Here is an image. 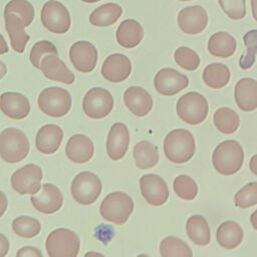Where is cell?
Listing matches in <instances>:
<instances>
[{"mask_svg": "<svg viewBox=\"0 0 257 257\" xmlns=\"http://www.w3.org/2000/svg\"><path fill=\"white\" fill-rule=\"evenodd\" d=\"M113 107L111 93L102 87L89 89L82 100L84 113L91 118H102L107 116Z\"/></svg>", "mask_w": 257, "mask_h": 257, "instance_id": "11", "label": "cell"}, {"mask_svg": "<svg viewBox=\"0 0 257 257\" xmlns=\"http://www.w3.org/2000/svg\"><path fill=\"white\" fill-rule=\"evenodd\" d=\"M195 139L187 130H174L170 132L164 141V153L167 159L175 164L188 162L195 154Z\"/></svg>", "mask_w": 257, "mask_h": 257, "instance_id": "3", "label": "cell"}, {"mask_svg": "<svg viewBox=\"0 0 257 257\" xmlns=\"http://www.w3.org/2000/svg\"><path fill=\"white\" fill-rule=\"evenodd\" d=\"M69 59L80 72H90L97 62V50L88 41H77L69 49Z\"/></svg>", "mask_w": 257, "mask_h": 257, "instance_id": "16", "label": "cell"}, {"mask_svg": "<svg viewBox=\"0 0 257 257\" xmlns=\"http://www.w3.org/2000/svg\"><path fill=\"white\" fill-rule=\"evenodd\" d=\"M174 58L176 63L186 70H195L200 65V57L197 52L187 46L179 47L175 51Z\"/></svg>", "mask_w": 257, "mask_h": 257, "instance_id": "38", "label": "cell"}, {"mask_svg": "<svg viewBox=\"0 0 257 257\" xmlns=\"http://www.w3.org/2000/svg\"><path fill=\"white\" fill-rule=\"evenodd\" d=\"M243 230L234 221H225L217 229L216 239L218 244L225 249H234L243 241Z\"/></svg>", "mask_w": 257, "mask_h": 257, "instance_id": "27", "label": "cell"}, {"mask_svg": "<svg viewBox=\"0 0 257 257\" xmlns=\"http://www.w3.org/2000/svg\"><path fill=\"white\" fill-rule=\"evenodd\" d=\"M179 1H192V0H179Z\"/></svg>", "mask_w": 257, "mask_h": 257, "instance_id": "52", "label": "cell"}, {"mask_svg": "<svg viewBox=\"0 0 257 257\" xmlns=\"http://www.w3.org/2000/svg\"><path fill=\"white\" fill-rule=\"evenodd\" d=\"M203 80L211 88H222L230 80V70L220 62L208 64L203 71Z\"/></svg>", "mask_w": 257, "mask_h": 257, "instance_id": "32", "label": "cell"}, {"mask_svg": "<svg viewBox=\"0 0 257 257\" xmlns=\"http://www.w3.org/2000/svg\"><path fill=\"white\" fill-rule=\"evenodd\" d=\"M29 153V142L25 134L15 127H8L0 134V157L9 164L24 160Z\"/></svg>", "mask_w": 257, "mask_h": 257, "instance_id": "4", "label": "cell"}, {"mask_svg": "<svg viewBox=\"0 0 257 257\" xmlns=\"http://www.w3.org/2000/svg\"><path fill=\"white\" fill-rule=\"evenodd\" d=\"M0 109L10 118L22 119L29 114L30 103L23 94L9 91L1 94Z\"/></svg>", "mask_w": 257, "mask_h": 257, "instance_id": "21", "label": "cell"}, {"mask_svg": "<svg viewBox=\"0 0 257 257\" xmlns=\"http://www.w3.org/2000/svg\"><path fill=\"white\" fill-rule=\"evenodd\" d=\"M123 101L131 112L137 116L147 115L153 107L151 94L141 86H131L123 93Z\"/></svg>", "mask_w": 257, "mask_h": 257, "instance_id": "22", "label": "cell"}, {"mask_svg": "<svg viewBox=\"0 0 257 257\" xmlns=\"http://www.w3.org/2000/svg\"><path fill=\"white\" fill-rule=\"evenodd\" d=\"M179 28L187 34L195 35L201 33L208 24L206 10L200 5H193L183 8L178 14Z\"/></svg>", "mask_w": 257, "mask_h": 257, "instance_id": "15", "label": "cell"}, {"mask_svg": "<svg viewBox=\"0 0 257 257\" xmlns=\"http://www.w3.org/2000/svg\"><path fill=\"white\" fill-rule=\"evenodd\" d=\"M132 71V63L127 56L120 53L110 54L105 58L101 66V75L110 82L125 80Z\"/></svg>", "mask_w": 257, "mask_h": 257, "instance_id": "17", "label": "cell"}, {"mask_svg": "<svg viewBox=\"0 0 257 257\" xmlns=\"http://www.w3.org/2000/svg\"><path fill=\"white\" fill-rule=\"evenodd\" d=\"M213 121L216 128L226 135L235 133L240 124L239 115L235 110L229 107L218 108L214 113Z\"/></svg>", "mask_w": 257, "mask_h": 257, "instance_id": "33", "label": "cell"}, {"mask_svg": "<svg viewBox=\"0 0 257 257\" xmlns=\"http://www.w3.org/2000/svg\"><path fill=\"white\" fill-rule=\"evenodd\" d=\"M41 22L52 33L63 34L70 28V14L67 8L60 2L49 0L41 9Z\"/></svg>", "mask_w": 257, "mask_h": 257, "instance_id": "10", "label": "cell"}, {"mask_svg": "<svg viewBox=\"0 0 257 257\" xmlns=\"http://www.w3.org/2000/svg\"><path fill=\"white\" fill-rule=\"evenodd\" d=\"M38 106L40 110L53 117L65 115L71 107L70 93L61 87L44 88L38 95Z\"/></svg>", "mask_w": 257, "mask_h": 257, "instance_id": "8", "label": "cell"}, {"mask_svg": "<svg viewBox=\"0 0 257 257\" xmlns=\"http://www.w3.org/2000/svg\"><path fill=\"white\" fill-rule=\"evenodd\" d=\"M122 13V8L116 3H106L95 8L89 15V22L98 27L114 24Z\"/></svg>", "mask_w": 257, "mask_h": 257, "instance_id": "30", "label": "cell"}, {"mask_svg": "<svg viewBox=\"0 0 257 257\" xmlns=\"http://www.w3.org/2000/svg\"><path fill=\"white\" fill-rule=\"evenodd\" d=\"M186 232L189 239L198 246H206L210 243V227L205 218L200 215H193L187 220Z\"/></svg>", "mask_w": 257, "mask_h": 257, "instance_id": "29", "label": "cell"}, {"mask_svg": "<svg viewBox=\"0 0 257 257\" xmlns=\"http://www.w3.org/2000/svg\"><path fill=\"white\" fill-rule=\"evenodd\" d=\"M90 255H97V256H101V254L99 253H95V252H88L85 254V256H90Z\"/></svg>", "mask_w": 257, "mask_h": 257, "instance_id": "50", "label": "cell"}, {"mask_svg": "<svg viewBox=\"0 0 257 257\" xmlns=\"http://www.w3.org/2000/svg\"><path fill=\"white\" fill-rule=\"evenodd\" d=\"M13 231L22 238H33L40 233L41 225L38 220L28 217L20 216L12 222Z\"/></svg>", "mask_w": 257, "mask_h": 257, "instance_id": "35", "label": "cell"}, {"mask_svg": "<svg viewBox=\"0 0 257 257\" xmlns=\"http://www.w3.org/2000/svg\"><path fill=\"white\" fill-rule=\"evenodd\" d=\"M235 205L246 209L257 204V182H251L240 189L234 196Z\"/></svg>", "mask_w": 257, "mask_h": 257, "instance_id": "39", "label": "cell"}, {"mask_svg": "<svg viewBox=\"0 0 257 257\" xmlns=\"http://www.w3.org/2000/svg\"><path fill=\"white\" fill-rule=\"evenodd\" d=\"M34 19V7L27 0H11L4 8L5 28L14 51L22 53L29 40L25 27Z\"/></svg>", "mask_w": 257, "mask_h": 257, "instance_id": "1", "label": "cell"}, {"mask_svg": "<svg viewBox=\"0 0 257 257\" xmlns=\"http://www.w3.org/2000/svg\"><path fill=\"white\" fill-rule=\"evenodd\" d=\"M99 178L91 172H81L73 179L70 187L72 198L81 205L93 204L101 193Z\"/></svg>", "mask_w": 257, "mask_h": 257, "instance_id": "9", "label": "cell"}, {"mask_svg": "<svg viewBox=\"0 0 257 257\" xmlns=\"http://www.w3.org/2000/svg\"><path fill=\"white\" fill-rule=\"evenodd\" d=\"M225 14L233 19L240 20L246 15V0H218Z\"/></svg>", "mask_w": 257, "mask_h": 257, "instance_id": "41", "label": "cell"}, {"mask_svg": "<svg viewBox=\"0 0 257 257\" xmlns=\"http://www.w3.org/2000/svg\"><path fill=\"white\" fill-rule=\"evenodd\" d=\"M234 97L239 108L244 111L257 108V81L250 77L241 78L235 85Z\"/></svg>", "mask_w": 257, "mask_h": 257, "instance_id": "24", "label": "cell"}, {"mask_svg": "<svg viewBox=\"0 0 257 257\" xmlns=\"http://www.w3.org/2000/svg\"><path fill=\"white\" fill-rule=\"evenodd\" d=\"M250 221H251V224H252V227L257 230V210H255L251 216H250Z\"/></svg>", "mask_w": 257, "mask_h": 257, "instance_id": "47", "label": "cell"}, {"mask_svg": "<svg viewBox=\"0 0 257 257\" xmlns=\"http://www.w3.org/2000/svg\"><path fill=\"white\" fill-rule=\"evenodd\" d=\"M176 110L178 116L189 124H199L208 115V102L205 96L196 91H191L178 99Z\"/></svg>", "mask_w": 257, "mask_h": 257, "instance_id": "6", "label": "cell"}, {"mask_svg": "<svg viewBox=\"0 0 257 257\" xmlns=\"http://www.w3.org/2000/svg\"><path fill=\"white\" fill-rule=\"evenodd\" d=\"M17 257H42V253L35 247L24 246L17 252Z\"/></svg>", "mask_w": 257, "mask_h": 257, "instance_id": "42", "label": "cell"}, {"mask_svg": "<svg viewBox=\"0 0 257 257\" xmlns=\"http://www.w3.org/2000/svg\"><path fill=\"white\" fill-rule=\"evenodd\" d=\"M243 41L247 51L240 57L239 65L242 69H249L255 63V56L257 54V29L248 31L243 36Z\"/></svg>", "mask_w": 257, "mask_h": 257, "instance_id": "37", "label": "cell"}, {"mask_svg": "<svg viewBox=\"0 0 257 257\" xmlns=\"http://www.w3.org/2000/svg\"><path fill=\"white\" fill-rule=\"evenodd\" d=\"M141 194L153 206L165 204L169 198V189L166 182L158 175L148 174L140 179Z\"/></svg>", "mask_w": 257, "mask_h": 257, "instance_id": "14", "label": "cell"}, {"mask_svg": "<svg viewBox=\"0 0 257 257\" xmlns=\"http://www.w3.org/2000/svg\"><path fill=\"white\" fill-rule=\"evenodd\" d=\"M7 72V67H6V64L0 60V79H2L4 77V75L6 74Z\"/></svg>", "mask_w": 257, "mask_h": 257, "instance_id": "49", "label": "cell"}, {"mask_svg": "<svg viewBox=\"0 0 257 257\" xmlns=\"http://www.w3.org/2000/svg\"><path fill=\"white\" fill-rule=\"evenodd\" d=\"M243 161V148L234 140H227L219 144L212 156L214 169L224 176L236 174L241 169Z\"/></svg>", "mask_w": 257, "mask_h": 257, "instance_id": "2", "label": "cell"}, {"mask_svg": "<svg viewBox=\"0 0 257 257\" xmlns=\"http://www.w3.org/2000/svg\"><path fill=\"white\" fill-rule=\"evenodd\" d=\"M8 52V46L4 39V37L0 34V54H4Z\"/></svg>", "mask_w": 257, "mask_h": 257, "instance_id": "46", "label": "cell"}, {"mask_svg": "<svg viewBox=\"0 0 257 257\" xmlns=\"http://www.w3.org/2000/svg\"><path fill=\"white\" fill-rule=\"evenodd\" d=\"M57 53H58L57 49H56L55 45L52 42L42 40V41L36 42L33 45V47L30 50L29 59H30V62L32 63V65L34 67L40 68L41 59L43 58L44 55H46V54H57Z\"/></svg>", "mask_w": 257, "mask_h": 257, "instance_id": "40", "label": "cell"}, {"mask_svg": "<svg viewBox=\"0 0 257 257\" xmlns=\"http://www.w3.org/2000/svg\"><path fill=\"white\" fill-rule=\"evenodd\" d=\"M63 132L56 124H45L39 128L35 138L37 150L45 155L55 153L61 144Z\"/></svg>", "mask_w": 257, "mask_h": 257, "instance_id": "25", "label": "cell"}, {"mask_svg": "<svg viewBox=\"0 0 257 257\" xmlns=\"http://www.w3.org/2000/svg\"><path fill=\"white\" fill-rule=\"evenodd\" d=\"M6 209H7V198L5 194L2 191H0V217L3 216Z\"/></svg>", "mask_w": 257, "mask_h": 257, "instance_id": "44", "label": "cell"}, {"mask_svg": "<svg viewBox=\"0 0 257 257\" xmlns=\"http://www.w3.org/2000/svg\"><path fill=\"white\" fill-rule=\"evenodd\" d=\"M40 69L48 79L63 82L65 84H71L74 82V74L68 69L57 54L44 55L41 59Z\"/></svg>", "mask_w": 257, "mask_h": 257, "instance_id": "20", "label": "cell"}, {"mask_svg": "<svg viewBox=\"0 0 257 257\" xmlns=\"http://www.w3.org/2000/svg\"><path fill=\"white\" fill-rule=\"evenodd\" d=\"M30 201L37 211L43 214H52L61 208L63 197L60 190L54 185L43 184L41 193L31 196Z\"/></svg>", "mask_w": 257, "mask_h": 257, "instance_id": "19", "label": "cell"}, {"mask_svg": "<svg viewBox=\"0 0 257 257\" xmlns=\"http://www.w3.org/2000/svg\"><path fill=\"white\" fill-rule=\"evenodd\" d=\"M160 253L163 257H191L193 255L189 245L175 236H168L162 240Z\"/></svg>", "mask_w": 257, "mask_h": 257, "instance_id": "34", "label": "cell"}, {"mask_svg": "<svg viewBox=\"0 0 257 257\" xmlns=\"http://www.w3.org/2000/svg\"><path fill=\"white\" fill-rule=\"evenodd\" d=\"M42 171L40 167L28 164L16 170L11 176L12 188L20 195H34L41 187Z\"/></svg>", "mask_w": 257, "mask_h": 257, "instance_id": "12", "label": "cell"}, {"mask_svg": "<svg viewBox=\"0 0 257 257\" xmlns=\"http://www.w3.org/2000/svg\"><path fill=\"white\" fill-rule=\"evenodd\" d=\"M67 158L76 164H83L88 162L94 153V147L91 140L84 135L72 136L65 148Z\"/></svg>", "mask_w": 257, "mask_h": 257, "instance_id": "23", "label": "cell"}, {"mask_svg": "<svg viewBox=\"0 0 257 257\" xmlns=\"http://www.w3.org/2000/svg\"><path fill=\"white\" fill-rule=\"evenodd\" d=\"M130 145V134L127 126L122 122H115L111 125L107 141L106 152L108 157L117 161L124 157Z\"/></svg>", "mask_w": 257, "mask_h": 257, "instance_id": "18", "label": "cell"}, {"mask_svg": "<svg viewBox=\"0 0 257 257\" xmlns=\"http://www.w3.org/2000/svg\"><path fill=\"white\" fill-rule=\"evenodd\" d=\"M133 211L134 201L123 192H112L108 194L99 207L101 217L116 225L124 224Z\"/></svg>", "mask_w": 257, "mask_h": 257, "instance_id": "5", "label": "cell"}, {"mask_svg": "<svg viewBox=\"0 0 257 257\" xmlns=\"http://www.w3.org/2000/svg\"><path fill=\"white\" fill-rule=\"evenodd\" d=\"M79 246L77 235L64 228L53 230L45 242L46 252L50 257H75L78 254Z\"/></svg>", "mask_w": 257, "mask_h": 257, "instance_id": "7", "label": "cell"}, {"mask_svg": "<svg viewBox=\"0 0 257 257\" xmlns=\"http://www.w3.org/2000/svg\"><path fill=\"white\" fill-rule=\"evenodd\" d=\"M251 10H252V15L257 22V0H251Z\"/></svg>", "mask_w": 257, "mask_h": 257, "instance_id": "48", "label": "cell"}, {"mask_svg": "<svg viewBox=\"0 0 257 257\" xmlns=\"http://www.w3.org/2000/svg\"><path fill=\"white\" fill-rule=\"evenodd\" d=\"M9 247L10 244L8 239L3 234L0 233V257H4L8 253Z\"/></svg>", "mask_w": 257, "mask_h": 257, "instance_id": "43", "label": "cell"}, {"mask_svg": "<svg viewBox=\"0 0 257 257\" xmlns=\"http://www.w3.org/2000/svg\"><path fill=\"white\" fill-rule=\"evenodd\" d=\"M173 187L177 196L183 200H193L198 194V186L196 182L187 175H180L176 177Z\"/></svg>", "mask_w": 257, "mask_h": 257, "instance_id": "36", "label": "cell"}, {"mask_svg": "<svg viewBox=\"0 0 257 257\" xmlns=\"http://www.w3.org/2000/svg\"><path fill=\"white\" fill-rule=\"evenodd\" d=\"M115 37L120 46L124 48H134L143 40L144 29L137 20L125 19L118 25Z\"/></svg>", "mask_w": 257, "mask_h": 257, "instance_id": "26", "label": "cell"}, {"mask_svg": "<svg viewBox=\"0 0 257 257\" xmlns=\"http://www.w3.org/2000/svg\"><path fill=\"white\" fill-rule=\"evenodd\" d=\"M155 88L163 95H174L186 88L189 84L188 77L178 70L170 67L159 70L154 79Z\"/></svg>", "mask_w": 257, "mask_h": 257, "instance_id": "13", "label": "cell"}, {"mask_svg": "<svg viewBox=\"0 0 257 257\" xmlns=\"http://www.w3.org/2000/svg\"><path fill=\"white\" fill-rule=\"evenodd\" d=\"M82 2H85V3H95V2H98L100 0H81Z\"/></svg>", "mask_w": 257, "mask_h": 257, "instance_id": "51", "label": "cell"}, {"mask_svg": "<svg viewBox=\"0 0 257 257\" xmlns=\"http://www.w3.org/2000/svg\"><path fill=\"white\" fill-rule=\"evenodd\" d=\"M235 38L225 31L214 33L208 40V50L216 57L227 58L232 56L236 50Z\"/></svg>", "mask_w": 257, "mask_h": 257, "instance_id": "28", "label": "cell"}, {"mask_svg": "<svg viewBox=\"0 0 257 257\" xmlns=\"http://www.w3.org/2000/svg\"><path fill=\"white\" fill-rule=\"evenodd\" d=\"M249 167H250L251 172H252L254 175L257 176V154L254 155V156L250 159Z\"/></svg>", "mask_w": 257, "mask_h": 257, "instance_id": "45", "label": "cell"}, {"mask_svg": "<svg viewBox=\"0 0 257 257\" xmlns=\"http://www.w3.org/2000/svg\"><path fill=\"white\" fill-rule=\"evenodd\" d=\"M133 154L136 166L141 170L151 169L159 162L158 148L148 141L139 142L135 146Z\"/></svg>", "mask_w": 257, "mask_h": 257, "instance_id": "31", "label": "cell"}]
</instances>
